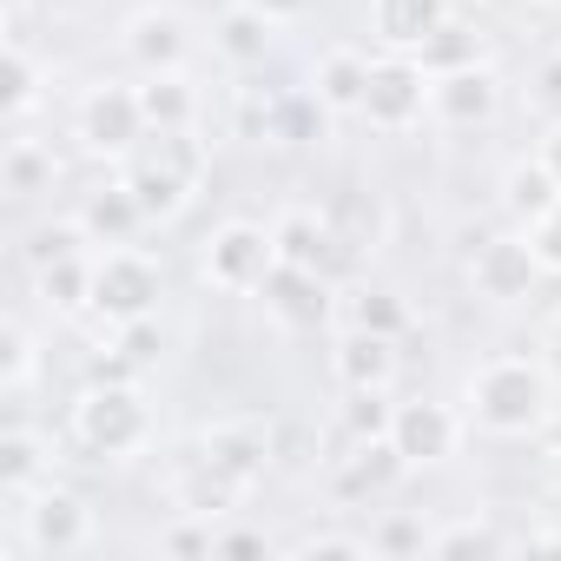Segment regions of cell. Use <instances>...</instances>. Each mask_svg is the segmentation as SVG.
<instances>
[{"instance_id":"obj_1","label":"cell","mask_w":561,"mask_h":561,"mask_svg":"<svg viewBox=\"0 0 561 561\" xmlns=\"http://www.w3.org/2000/svg\"><path fill=\"white\" fill-rule=\"evenodd\" d=\"M192 179H198V146H192V133H185V126L152 133V146H146V152L133 159V172H126V185H133V198H139V211H146V218L179 211V205H185V192H192Z\"/></svg>"},{"instance_id":"obj_2","label":"cell","mask_w":561,"mask_h":561,"mask_svg":"<svg viewBox=\"0 0 561 561\" xmlns=\"http://www.w3.org/2000/svg\"><path fill=\"white\" fill-rule=\"evenodd\" d=\"M469 397H476V416H482L489 430L515 436V430H535V423H541L548 383H541V370H528L522 357H495V364H482V377H476Z\"/></svg>"},{"instance_id":"obj_3","label":"cell","mask_w":561,"mask_h":561,"mask_svg":"<svg viewBox=\"0 0 561 561\" xmlns=\"http://www.w3.org/2000/svg\"><path fill=\"white\" fill-rule=\"evenodd\" d=\"M73 436L93 456H126L146 436V410H139V397L126 383H93L80 397V410H73Z\"/></svg>"},{"instance_id":"obj_4","label":"cell","mask_w":561,"mask_h":561,"mask_svg":"<svg viewBox=\"0 0 561 561\" xmlns=\"http://www.w3.org/2000/svg\"><path fill=\"white\" fill-rule=\"evenodd\" d=\"M152 305H159V271L139 251H113L93 264V311L100 318L133 324V318H152Z\"/></svg>"},{"instance_id":"obj_5","label":"cell","mask_w":561,"mask_h":561,"mask_svg":"<svg viewBox=\"0 0 561 561\" xmlns=\"http://www.w3.org/2000/svg\"><path fill=\"white\" fill-rule=\"evenodd\" d=\"M271 264H277V238H264L257 225H225L211 238V257H205L211 285H225V291H257L271 277Z\"/></svg>"},{"instance_id":"obj_6","label":"cell","mask_w":561,"mask_h":561,"mask_svg":"<svg viewBox=\"0 0 561 561\" xmlns=\"http://www.w3.org/2000/svg\"><path fill=\"white\" fill-rule=\"evenodd\" d=\"M257 291H264V305H271L277 318L298 324V331H318V324L331 318V277H324V271H305V264H285V257H277Z\"/></svg>"},{"instance_id":"obj_7","label":"cell","mask_w":561,"mask_h":561,"mask_svg":"<svg viewBox=\"0 0 561 561\" xmlns=\"http://www.w3.org/2000/svg\"><path fill=\"white\" fill-rule=\"evenodd\" d=\"M80 139H87L93 152H133V139H146V106H139V93L100 87V93L80 106Z\"/></svg>"},{"instance_id":"obj_8","label":"cell","mask_w":561,"mask_h":561,"mask_svg":"<svg viewBox=\"0 0 561 561\" xmlns=\"http://www.w3.org/2000/svg\"><path fill=\"white\" fill-rule=\"evenodd\" d=\"M357 113L377 119V126H410V119L423 113V67H410V60H377Z\"/></svg>"},{"instance_id":"obj_9","label":"cell","mask_w":561,"mask_h":561,"mask_svg":"<svg viewBox=\"0 0 561 561\" xmlns=\"http://www.w3.org/2000/svg\"><path fill=\"white\" fill-rule=\"evenodd\" d=\"M535 271H541V257H535V244H515V238H482L476 244V291L482 298H528V285H535Z\"/></svg>"},{"instance_id":"obj_10","label":"cell","mask_w":561,"mask_h":561,"mask_svg":"<svg viewBox=\"0 0 561 561\" xmlns=\"http://www.w3.org/2000/svg\"><path fill=\"white\" fill-rule=\"evenodd\" d=\"M390 443L403 449V462H443L456 449V416L436 403H403L390 423Z\"/></svg>"},{"instance_id":"obj_11","label":"cell","mask_w":561,"mask_h":561,"mask_svg":"<svg viewBox=\"0 0 561 561\" xmlns=\"http://www.w3.org/2000/svg\"><path fill=\"white\" fill-rule=\"evenodd\" d=\"M397 469H403V449H397L390 436H370V443H351V456H337V476H331V482H337L344 502H364V495L390 489Z\"/></svg>"},{"instance_id":"obj_12","label":"cell","mask_w":561,"mask_h":561,"mask_svg":"<svg viewBox=\"0 0 561 561\" xmlns=\"http://www.w3.org/2000/svg\"><path fill=\"white\" fill-rule=\"evenodd\" d=\"M27 515V535H34V548H54V554H67V548H80L87 541V508L67 495V489H47L34 508H21Z\"/></svg>"},{"instance_id":"obj_13","label":"cell","mask_w":561,"mask_h":561,"mask_svg":"<svg viewBox=\"0 0 561 561\" xmlns=\"http://www.w3.org/2000/svg\"><path fill=\"white\" fill-rule=\"evenodd\" d=\"M430 100H436L443 119L469 126V119H489V113H495V80H489L482 67H456V73H436Z\"/></svg>"},{"instance_id":"obj_14","label":"cell","mask_w":561,"mask_h":561,"mask_svg":"<svg viewBox=\"0 0 561 561\" xmlns=\"http://www.w3.org/2000/svg\"><path fill=\"white\" fill-rule=\"evenodd\" d=\"M133 60H139L146 73H172V67L185 60V21L165 14V8H146V14L133 21Z\"/></svg>"},{"instance_id":"obj_15","label":"cell","mask_w":561,"mask_h":561,"mask_svg":"<svg viewBox=\"0 0 561 561\" xmlns=\"http://www.w3.org/2000/svg\"><path fill=\"white\" fill-rule=\"evenodd\" d=\"M397 337H377V331H351L344 344H337V377L351 383V390H383L390 383V370H397V351H390Z\"/></svg>"},{"instance_id":"obj_16","label":"cell","mask_w":561,"mask_h":561,"mask_svg":"<svg viewBox=\"0 0 561 561\" xmlns=\"http://www.w3.org/2000/svg\"><path fill=\"white\" fill-rule=\"evenodd\" d=\"M80 225H87V238H100V244H126V238L146 225V211H139L133 185H113V192H93V198H87Z\"/></svg>"},{"instance_id":"obj_17","label":"cell","mask_w":561,"mask_h":561,"mask_svg":"<svg viewBox=\"0 0 561 561\" xmlns=\"http://www.w3.org/2000/svg\"><path fill=\"white\" fill-rule=\"evenodd\" d=\"M443 21H449L443 0H377V34L390 47H423Z\"/></svg>"},{"instance_id":"obj_18","label":"cell","mask_w":561,"mask_h":561,"mask_svg":"<svg viewBox=\"0 0 561 561\" xmlns=\"http://www.w3.org/2000/svg\"><path fill=\"white\" fill-rule=\"evenodd\" d=\"M271 238H277V257H285V264H305V271H324L331 264V225L311 218V211H291Z\"/></svg>"},{"instance_id":"obj_19","label":"cell","mask_w":561,"mask_h":561,"mask_svg":"<svg viewBox=\"0 0 561 561\" xmlns=\"http://www.w3.org/2000/svg\"><path fill=\"white\" fill-rule=\"evenodd\" d=\"M218 47H225L238 67H257V60L271 54V14H257L251 0H244V8H231V14L218 21Z\"/></svg>"},{"instance_id":"obj_20","label":"cell","mask_w":561,"mask_h":561,"mask_svg":"<svg viewBox=\"0 0 561 561\" xmlns=\"http://www.w3.org/2000/svg\"><path fill=\"white\" fill-rule=\"evenodd\" d=\"M364 87H370V60L364 54H351V47L324 54V67H318V100L324 106H364Z\"/></svg>"},{"instance_id":"obj_21","label":"cell","mask_w":561,"mask_h":561,"mask_svg":"<svg viewBox=\"0 0 561 561\" xmlns=\"http://www.w3.org/2000/svg\"><path fill=\"white\" fill-rule=\"evenodd\" d=\"M139 106H146V126H159V133L192 126V87H185L179 73H152V80L139 87Z\"/></svg>"},{"instance_id":"obj_22","label":"cell","mask_w":561,"mask_h":561,"mask_svg":"<svg viewBox=\"0 0 561 561\" xmlns=\"http://www.w3.org/2000/svg\"><path fill=\"white\" fill-rule=\"evenodd\" d=\"M205 462H218L225 476L251 482V476L264 469V436H257V430H211V443H205Z\"/></svg>"},{"instance_id":"obj_23","label":"cell","mask_w":561,"mask_h":561,"mask_svg":"<svg viewBox=\"0 0 561 561\" xmlns=\"http://www.w3.org/2000/svg\"><path fill=\"white\" fill-rule=\"evenodd\" d=\"M41 291H47V305H60V311L93 305V264H87L80 251L60 257V264H47V271H41Z\"/></svg>"},{"instance_id":"obj_24","label":"cell","mask_w":561,"mask_h":561,"mask_svg":"<svg viewBox=\"0 0 561 561\" xmlns=\"http://www.w3.org/2000/svg\"><path fill=\"white\" fill-rule=\"evenodd\" d=\"M456 67H476V34L462 21H443L423 41V73H456Z\"/></svg>"},{"instance_id":"obj_25","label":"cell","mask_w":561,"mask_h":561,"mask_svg":"<svg viewBox=\"0 0 561 561\" xmlns=\"http://www.w3.org/2000/svg\"><path fill=\"white\" fill-rule=\"evenodd\" d=\"M554 198H561V179H554V172H548L541 159H535V165H515V172H508V205H515L522 218H541V211H548Z\"/></svg>"},{"instance_id":"obj_26","label":"cell","mask_w":561,"mask_h":561,"mask_svg":"<svg viewBox=\"0 0 561 561\" xmlns=\"http://www.w3.org/2000/svg\"><path fill=\"white\" fill-rule=\"evenodd\" d=\"M351 324H357V331H377V337H403V331H410V311H403L390 291H357V298H351Z\"/></svg>"},{"instance_id":"obj_27","label":"cell","mask_w":561,"mask_h":561,"mask_svg":"<svg viewBox=\"0 0 561 561\" xmlns=\"http://www.w3.org/2000/svg\"><path fill=\"white\" fill-rule=\"evenodd\" d=\"M390 403H383V390H351V403H344V443H370V436H390Z\"/></svg>"},{"instance_id":"obj_28","label":"cell","mask_w":561,"mask_h":561,"mask_svg":"<svg viewBox=\"0 0 561 561\" xmlns=\"http://www.w3.org/2000/svg\"><path fill=\"white\" fill-rule=\"evenodd\" d=\"M351 251H370L377 244V231H383V218H377V205H364V198H337L331 205V218H324Z\"/></svg>"},{"instance_id":"obj_29","label":"cell","mask_w":561,"mask_h":561,"mask_svg":"<svg viewBox=\"0 0 561 561\" xmlns=\"http://www.w3.org/2000/svg\"><path fill=\"white\" fill-rule=\"evenodd\" d=\"M87 244V225L73 218V225H41L34 238H27V264L34 271H47V264H60V257H73Z\"/></svg>"},{"instance_id":"obj_30","label":"cell","mask_w":561,"mask_h":561,"mask_svg":"<svg viewBox=\"0 0 561 561\" xmlns=\"http://www.w3.org/2000/svg\"><path fill=\"white\" fill-rule=\"evenodd\" d=\"M47 172H54V165H47V152H34V146H14V152H8V165H0V179H8V192H14V198L41 192V185H47Z\"/></svg>"},{"instance_id":"obj_31","label":"cell","mask_w":561,"mask_h":561,"mask_svg":"<svg viewBox=\"0 0 561 561\" xmlns=\"http://www.w3.org/2000/svg\"><path fill=\"white\" fill-rule=\"evenodd\" d=\"M34 443H27V430H8L0 436V489H27V476H34Z\"/></svg>"},{"instance_id":"obj_32","label":"cell","mask_w":561,"mask_h":561,"mask_svg":"<svg viewBox=\"0 0 561 561\" xmlns=\"http://www.w3.org/2000/svg\"><path fill=\"white\" fill-rule=\"evenodd\" d=\"M159 351H165V337H159V324H152V318H133V324H119V357H126V364H139V370H146Z\"/></svg>"},{"instance_id":"obj_33","label":"cell","mask_w":561,"mask_h":561,"mask_svg":"<svg viewBox=\"0 0 561 561\" xmlns=\"http://www.w3.org/2000/svg\"><path fill=\"white\" fill-rule=\"evenodd\" d=\"M430 554H502V541L489 528H449V535L430 541Z\"/></svg>"},{"instance_id":"obj_34","label":"cell","mask_w":561,"mask_h":561,"mask_svg":"<svg viewBox=\"0 0 561 561\" xmlns=\"http://www.w3.org/2000/svg\"><path fill=\"white\" fill-rule=\"evenodd\" d=\"M27 100H34V60H27V47L14 41V47H8V113H21Z\"/></svg>"},{"instance_id":"obj_35","label":"cell","mask_w":561,"mask_h":561,"mask_svg":"<svg viewBox=\"0 0 561 561\" xmlns=\"http://www.w3.org/2000/svg\"><path fill=\"white\" fill-rule=\"evenodd\" d=\"M528 244H535V257H541L548 271H561V198L535 218V238H528Z\"/></svg>"},{"instance_id":"obj_36","label":"cell","mask_w":561,"mask_h":561,"mask_svg":"<svg viewBox=\"0 0 561 561\" xmlns=\"http://www.w3.org/2000/svg\"><path fill=\"white\" fill-rule=\"evenodd\" d=\"M416 548H423V528L410 515H397V522L377 528V554H416Z\"/></svg>"},{"instance_id":"obj_37","label":"cell","mask_w":561,"mask_h":561,"mask_svg":"<svg viewBox=\"0 0 561 561\" xmlns=\"http://www.w3.org/2000/svg\"><path fill=\"white\" fill-rule=\"evenodd\" d=\"M0 377H8V383L27 377V331H21V324L0 331Z\"/></svg>"},{"instance_id":"obj_38","label":"cell","mask_w":561,"mask_h":561,"mask_svg":"<svg viewBox=\"0 0 561 561\" xmlns=\"http://www.w3.org/2000/svg\"><path fill=\"white\" fill-rule=\"evenodd\" d=\"M165 548H172V554H211L218 541H211V535H198V528H172V535H165Z\"/></svg>"},{"instance_id":"obj_39","label":"cell","mask_w":561,"mask_h":561,"mask_svg":"<svg viewBox=\"0 0 561 561\" xmlns=\"http://www.w3.org/2000/svg\"><path fill=\"white\" fill-rule=\"evenodd\" d=\"M218 554H264V535H225Z\"/></svg>"},{"instance_id":"obj_40","label":"cell","mask_w":561,"mask_h":561,"mask_svg":"<svg viewBox=\"0 0 561 561\" xmlns=\"http://www.w3.org/2000/svg\"><path fill=\"white\" fill-rule=\"evenodd\" d=\"M257 14H271V21H285V14H305V0H251Z\"/></svg>"},{"instance_id":"obj_41","label":"cell","mask_w":561,"mask_h":561,"mask_svg":"<svg viewBox=\"0 0 561 561\" xmlns=\"http://www.w3.org/2000/svg\"><path fill=\"white\" fill-rule=\"evenodd\" d=\"M305 554H364V548H357V541H331V535H324V541H311Z\"/></svg>"},{"instance_id":"obj_42","label":"cell","mask_w":561,"mask_h":561,"mask_svg":"<svg viewBox=\"0 0 561 561\" xmlns=\"http://www.w3.org/2000/svg\"><path fill=\"white\" fill-rule=\"evenodd\" d=\"M541 165H548V172H554V179H561V126H554V133H548V146H541Z\"/></svg>"},{"instance_id":"obj_43","label":"cell","mask_w":561,"mask_h":561,"mask_svg":"<svg viewBox=\"0 0 561 561\" xmlns=\"http://www.w3.org/2000/svg\"><path fill=\"white\" fill-rule=\"evenodd\" d=\"M548 370L561 377V331H554V344H548Z\"/></svg>"},{"instance_id":"obj_44","label":"cell","mask_w":561,"mask_h":561,"mask_svg":"<svg viewBox=\"0 0 561 561\" xmlns=\"http://www.w3.org/2000/svg\"><path fill=\"white\" fill-rule=\"evenodd\" d=\"M554 456H561V423H554Z\"/></svg>"}]
</instances>
